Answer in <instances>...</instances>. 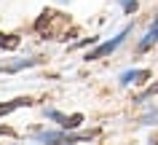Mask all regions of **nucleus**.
<instances>
[{"mask_svg": "<svg viewBox=\"0 0 158 145\" xmlns=\"http://www.w3.org/2000/svg\"><path fill=\"white\" fill-rule=\"evenodd\" d=\"M126 35H129V27H126V30H123V32H121V35H118V38H113V41H107V43H105V46H99L97 51H91V54H89V59H99V57H105V54L115 51L118 46L123 43V38H126Z\"/></svg>", "mask_w": 158, "mask_h": 145, "instance_id": "obj_1", "label": "nucleus"}, {"mask_svg": "<svg viewBox=\"0 0 158 145\" xmlns=\"http://www.w3.org/2000/svg\"><path fill=\"white\" fill-rule=\"evenodd\" d=\"M150 73L148 70H134V73H123L121 75V83H131V81H137V78H148Z\"/></svg>", "mask_w": 158, "mask_h": 145, "instance_id": "obj_2", "label": "nucleus"}, {"mask_svg": "<svg viewBox=\"0 0 158 145\" xmlns=\"http://www.w3.org/2000/svg\"><path fill=\"white\" fill-rule=\"evenodd\" d=\"M24 102H30V100H14V102H8V105L3 102V105H0V116H6V113H11L14 108H19V105H24Z\"/></svg>", "mask_w": 158, "mask_h": 145, "instance_id": "obj_3", "label": "nucleus"}, {"mask_svg": "<svg viewBox=\"0 0 158 145\" xmlns=\"http://www.w3.org/2000/svg\"><path fill=\"white\" fill-rule=\"evenodd\" d=\"M121 3H123L126 11H134V8H137V3H134V0H121Z\"/></svg>", "mask_w": 158, "mask_h": 145, "instance_id": "obj_4", "label": "nucleus"}, {"mask_svg": "<svg viewBox=\"0 0 158 145\" xmlns=\"http://www.w3.org/2000/svg\"><path fill=\"white\" fill-rule=\"evenodd\" d=\"M0 46H8V49H14V46H16V41H6V38L0 35Z\"/></svg>", "mask_w": 158, "mask_h": 145, "instance_id": "obj_5", "label": "nucleus"}, {"mask_svg": "<svg viewBox=\"0 0 158 145\" xmlns=\"http://www.w3.org/2000/svg\"><path fill=\"white\" fill-rule=\"evenodd\" d=\"M156 92H158V83H156V86H150V89H148V94H145V97H150V94H156Z\"/></svg>", "mask_w": 158, "mask_h": 145, "instance_id": "obj_6", "label": "nucleus"}]
</instances>
